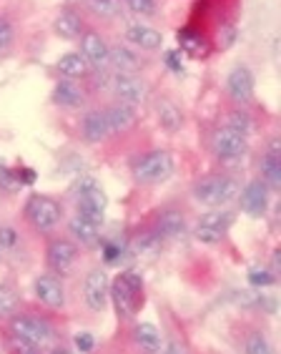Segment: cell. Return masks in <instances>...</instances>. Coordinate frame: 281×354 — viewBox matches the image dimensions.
<instances>
[{
	"label": "cell",
	"mask_w": 281,
	"mask_h": 354,
	"mask_svg": "<svg viewBox=\"0 0 281 354\" xmlns=\"http://www.w3.org/2000/svg\"><path fill=\"white\" fill-rule=\"evenodd\" d=\"M130 171H133V178L138 184H161L166 178L173 174V156L168 151H148L144 156H138L133 164H130Z\"/></svg>",
	"instance_id": "6da1fadb"
},
{
	"label": "cell",
	"mask_w": 281,
	"mask_h": 354,
	"mask_svg": "<svg viewBox=\"0 0 281 354\" xmlns=\"http://www.w3.org/2000/svg\"><path fill=\"white\" fill-rule=\"evenodd\" d=\"M239 194V184L231 176H206L193 184V198L204 206H224Z\"/></svg>",
	"instance_id": "7a4b0ae2"
},
{
	"label": "cell",
	"mask_w": 281,
	"mask_h": 354,
	"mask_svg": "<svg viewBox=\"0 0 281 354\" xmlns=\"http://www.w3.org/2000/svg\"><path fill=\"white\" fill-rule=\"evenodd\" d=\"M10 332L21 339L30 342L33 347L46 349L53 344L55 332L48 322L41 319V317H33V314H13L10 317Z\"/></svg>",
	"instance_id": "3957f363"
},
{
	"label": "cell",
	"mask_w": 281,
	"mask_h": 354,
	"mask_svg": "<svg viewBox=\"0 0 281 354\" xmlns=\"http://www.w3.org/2000/svg\"><path fill=\"white\" fill-rule=\"evenodd\" d=\"M70 194L76 198L78 214H83V216H88L101 224L103 212H106V194H103V189L96 184V178H90V176L78 178L76 184H73V189H70Z\"/></svg>",
	"instance_id": "277c9868"
},
{
	"label": "cell",
	"mask_w": 281,
	"mask_h": 354,
	"mask_svg": "<svg viewBox=\"0 0 281 354\" xmlns=\"http://www.w3.org/2000/svg\"><path fill=\"white\" fill-rule=\"evenodd\" d=\"M110 297L116 301V309L121 317H133L136 309L141 307V297H144L141 277H136V274H121L113 281V286H110Z\"/></svg>",
	"instance_id": "5b68a950"
},
{
	"label": "cell",
	"mask_w": 281,
	"mask_h": 354,
	"mask_svg": "<svg viewBox=\"0 0 281 354\" xmlns=\"http://www.w3.org/2000/svg\"><path fill=\"white\" fill-rule=\"evenodd\" d=\"M61 206H58V201H53L50 196H30L26 204V218L30 221V226H33L35 232H53L55 226L61 224Z\"/></svg>",
	"instance_id": "8992f818"
},
{
	"label": "cell",
	"mask_w": 281,
	"mask_h": 354,
	"mask_svg": "<svg viewBox=\"0 0 281 354\" xmlns=\"http://www.w3.org/2000/svg\"><path fill=\"white\" fill-rule=\"evenodd\" d=\"M211 149L216 153V158H221V161H236L246 151V133L233 131L229 126H221L211 138Z\"/></svg>",
	"instance_id": "52a82bcc"
},
{
	"label": "cell",
	"mask_w": 281,
	"mask_h": 354,
	"mask_svg": "<svg viewBox=\"0 0 281 354\" xmlns=\"http://www.w3.org/2000/svg\"><path fill=\"white\" fill-rule=\"evenodd\" d=\"M233 221V214L229 212H209L199 218L196 224V239L204 241V244H216L221 239L226 236L229 226Z\"/></svg>",
	"instance_id": "ba28073f"
},
{
	"label": "cell",
	"mask_w": 281,
	"mask_h": 354,
	"mask_svg": "<svg viewBox=\"0 0 281 354\" xmlns=\"http://www.w3.org/2000/svg\"><path fill=\"white\" fill-rule=\"evenodd\" d=\"M108 294H110V284L108 277L103 269H93L88 272L86 281H83V297H86V304L93 312H103L106 304H108Z\"/></svg>",
	"instance_id": "9c48e42d"
},
{
	"label": "cell",
	"mask_w": 281,
	"mask_h": 354,
	"mask_svg": "<svg viewBox=\"0 0 281 354\" xmlns=\"http://www.w3.org/2000/svg\"><path fill=\"white\" fill-rule=\"evenodd\" d=\"M76 257H78V246L73 244V241H68V239H55V241H50L48 246V266L53 269L55 274H68L70 269H73V264H76Z\"/></svg>",
	"instance_id": "30bf717a"
},
{
	"label": "cell",
	"mask_w": 281,
	"mask_h": 354,
	"mask_svg": "<svg viewBox=\"0 0 281 354\" xmlns=\"http://www.w3.org/2000/svg\"><path fill=\"white\" fill-rule=\"evenodd\" d=\"M113 91H116L118 101L128 103V106H141L146 101V83L133 73H118L113 78Z\"/></svg>",
	"instance_id": "8fae6325"
},
{
	"label": "cell",
	"mask_w": 281,
	"mask_h": 354,
	"mask_svg": "<svg viewBox=\"0 0 281 354\" xmlns=\"http://www.w3.org/2000/svg\"><path fill=\"white\" fill-rule=\"evenodd\" d=\"M108 50L110 48L106 46V41H103L98 33H93V30L81 35V55L88 61V66H93V68H98V71L108 68L110 66Z\"/></svg>",
	"instance_id": "7c38bea8"
},
{
	"label": "cell",
	"mask_w": 281,
	"mask_h": 354,
	"mask_svg": "<svg viewBox=\"0 0 281 354\" xmlns=\"http://www.w3.org/2000/svg\"><path fill=\"white\" fill-rule=\"evenodd\" d=\"M226 91L236 103H249L254 98V75L246 66H236L226 78Z\"/></svg>",
	"instance_id": "4fadbf2b"
},
{
	"label": "cell",
	"mask_w": 281,
	"mask_h": 354,
	"mask_svg": "<svg viewBox=\"0 0 281 354\" xmlns=\"http://www.w3.org/2000/svg\"><path fill=\"white\" fill-rule=\"evenodd\" d=\"M35 297L50 309H61L66 304V292H63V284L58 277L53 274H41L38 279H35Z\"/></svg>",
	"instance_id": "5bb4252c"
},
{
	"label": "cell",
	"mask_w": 281,
	"mask_h": 354,
	"mask_svg": "<svg viewBox=\"0 0 281 354\" xmlns=\"http://www.w3.org/2000/svg\"><path fill=\"white\" fill-rule=\"evenodd\" d=\"M241 212L249 216H261L269 209V186L264 181H251L246 189L241 191Z\"/></svg>",
	"instance_id": "9a60e30c"
},
{
	"label": "cell",
	"mask_w": 281,
	"mask_h": 354,
	"mask_svg": "<svg viewBox=\"0 0 281 354\" xmlns=\"http://www.w3.org/2000/svg\"><path fill=\"white\" fill-rule=\"evenodd\" d=\"M153 232L161 239H176L186 232V218L179 209H164L156 216V229Z\"/></svg>",
	"instance_id": "2e32d148"
},
{
	"label": "cell",
	"mask_w": 281,
	"mask_h": 354,
	"mask_svg": "<svg viewBox=\"0 0 281 354\" xmlns=\"http://www.w3.org/2000/svg\"><path fill=\"white\" fill-rule=\"evenodd\" d=\"M106 121H108L110 133H124V131L136 126V106L128 103H116L106 111Z\"/></svg>",
	"instance_id": "e0dca14e"
},
{
	"label": "cell",
	"mask_w": 281,
	"mask_h": 354,
	"mask_svg": "<svg viewBox=\"0 0 281 354\" xmlns=\"http://www.w3.org/2000/svg\"><path fill=\"white\" fill-rule=\"evenodd\" d=\"M68 229L73 234V239L81 241L83 246H96L98 239H101V224L88 216H83V214H78L76 218H70Z\"/></svg>",
	"instance_id": "ac0fdd59"
},
{
	"label": "cell",
	"mask_w": 281,
	"mask_h": 354,
	"mask_svg": "<svg viewBox=\"0 0 281 354\" xmlns=\"http://www.w3.org/2000/svg\"><path fill=\"white\" fill-rule=\"evenodd\" d=\"M126 41L133 43L136 48H141V50H158L161 48V43H164V35L158 33L156 28H148V26H130L128 30H126Z\"/></svg>",
	"instance_id": "d6986e66"
},
{
	"label": "cell",
	"mask_w": 281,
	"mask_h": 354,
	"mask_svg": "<svg viewBox=\"0 0 281 354\" xmlns=\"http://www.w3.org/2000/svg\"><path fill=\"white\" fill-rule=\"evenodd\" d=\"M81 133L88 143L106 141L108 133H110L108 121H106V113H101V111H90V113H86V118H83V123H81Z\"/></svg>",
	"instance_id": "ffe728a7"
},
{
	"label": "cell",
	"mask_w": 281,
	"mask_h": 354,
	"mask_svg": "<svg viewBox=\"0 0 281 354\" xmlns=\"http://www.w3.org/2000/svg\"><path fill=\"white\" fill-rule=\"evenodd\" d=\"M53 101L58 106H63V109H81L86 103V95L73 81H58V86L53 91Z\"/></svg>",
	"instance_id": "44dd1931"
},
{
	"label": "cell",
	"mask_w": 281,
	"mask_h": 354,
	"mask_svg": "<svg viewBox=\"0 0 281 354\" xmlns=\"http://www.w3.org/2000/svg\"><path fill=\"white\" fill-rule=\"evenodd\" d=\"M133 342H136L138 349H144L146 354H158L164 342H161V334L153 324H136L133 327Z\"/></svg>",
	"instance_id": "7402d4cb"
},
{
	"label": "cell",
	"mask_w": 281,
	"mask_h": 354,
	"mask_svg": "<svg viewBox=\"0 0 281 354\" xmlns=\"http://www.w3.org/2000/svg\"><path fill=\"white\" fill-rule=\"evenodd\" d=\"M108 61L110 66L118 71V73H136L141 68V61H138V55L126 46H116L108 50Z\"/></svg>",
	"instance_id": "603a6c76"
},
{
	"label": "cell",
	"mask_w": 281,
	"mask_h": 354,
	"mask_svg": "<svg viewBox=\"0 0 281 354\" xmlns=\"http://www.w3.org/2000/svg\"><path fill=\"white\" fill-rule=\"evenodd\" d=\"M53 28H55V33L61 35V38H66V41H73V38H78V35L83 33V21H81V15L73 13V10H61V13H58V18H55Z\"/></svg>",
	"instance_id": "cb8c5ba5"
},
{
	"label": "cell",
	"mask_w": 281,
	"mask_h": 354,
	"mask_svg": "<svg viewBox=\"0 0 281 354\" xmlns=\"http://www.w3.org/2000/svg\"><path fill=\"white\" fill-rule=\"evenodd\" d=\"M58 71L66 78H86L90 73V66L81 53H66L58 61Z\"/></svg>",
	"instance_id": "d4e9b609"
},
{
	"label": "cell",
	"mask_w": 281,
	"mask_h": 354,
	"mask_svg": "<svg viewBox=\"0 0 281 354\" xmlns=\"http://www.w3.org/2000/svg\"><path fill=\"white\" fill-rule=\"evenodd\" d=\"M158 121H161V126H164L168 133H176V131L184 126V113H181V109L176 103L161 101L158 103Z\"/></svg>",
	"instance_id": "484cf974"
},
{
	"label": "cell",
	"mask_w": 281,
	"mask_h": 354,
	"mask_svg": "<svg viewBox=\"0 0 281 354\" xmlns=\"http://www.w3.org/2000/svg\"><path fill=\"white\" fill-rule=\"evenodd\" d=\"M261 176H264L267 186L279 189L281 186V153H274V151H267V153H264V158H261Z\"/></svg>",
	"instance_id": "4316f807"
},
{
	"label": "cell",
	"mask_w": 281,
	"mask_h": 354,
	"mask_svg": "<svg viewBox=\"0 0 281 354\" xmlns=\"http://www.w3.org/2000/svg\"><path fill=\"white\" fill-rule=\"evenodd\" d=\"M21 304V297L15 292V286L0 284V319H10Z\"/></svg>",
	"instance_id": "83f0119b"
},
{
	"label": "cell",
	"mask_w": 281,
	"mask_h": 354,
	"mask_svg": "<svg viewBox=\"0 0 281 354\" xmlns=\"http://www.w3.org/2000/svg\"><path fill=\"white\" fill-rule=\"evenodd\" d=\"M179 43L188 55H206L209 53V48H206V41L201 38L199 33H193V30H181L179 33Z\"/></svg>",
	"instance_id": "f1b7e54d"
},
{
	"label": "cell",
	"mask_w": 281,
	"mask_h": 354,
	"mask_svg": "<svg viewBox=\"0 0 281 354\" xmlns=\"http://www.w3.org/2000/svg\"><path fill=\"white\" fill-rule=\"evenodd\" d=\"M88 6L101 18H116L121 13V0H88Z\"/></svg>",
	"instance_id": "f546056e"
},
{
	"label": "cell",
	"mask_w": 281,
	"mask_h": 354,
	"mask_svg": "<svg viewBox=\"0 0 281 354\" xmlns=\"http://www.w3.org/2000/svg\"><path fill=\"white\" fill-rule=\"evenodd\" d=\"M6 347H8V352H10V354H41V349L33 347L30 342L21 339V337H15V334H10V337H8Z\"/></svg>",
	"instance_id": "4dcf8cb0"
},
{
	"label": "cell",
	"mask_w": 281,
	"mask_h": 354,
	"mask_svg": "<svg viewBox=\"0 0 281 354\" xmlns=\"http://www.w3.org/2000/svg\"><path fill=\"white\" fill-rule=\"evenodd\" d=\"M124 3L136 15H153L158 10V0H124Z\"/></svg>",
	"instance_id": "1f68e13d"
},
{
	"label": "cell",
	"mask_w": 281,
	"mask_h": 354,
	"mask_svg": "<svg viewBox=\"0 0 281 354\" xmlns=\"http://www.w3.org/2000/svg\"><path fill=\"white\" fill-rule=\"evenodd\" d=\"M246 354H274V349L264 334H251L246 339Z\"/></svg>",
	"instance_id": "d6a6232c"
},
{
	"label": "cell",
	"mask_w": 281,
	"mask_h": 354,
	"mask_svg": "<svg viewBox=\"0 0 281 354\" xmlns=\"http://www.w3.org/2000/svg\"><path fill=\"white\" fill-rule=\"evenodd\" d=\"M251 118L244 113V111H231L226 116V126L229 129H233V131H241V133H249V129H251Z\"/></svg>",
	"instance_id": "836d02e7"
},
{
	"label": "cell",
	"mask_w": 281,
	"mask_h": 354,
	"mask_svg": "<svg viewBox=\"0 0 281 354\" xmlns=\"http://www.w3.org/2000/svg\"><path fill=\"white\" fill-rule=\"evenodd\" d=\"M15 244H18V234H15V229H10V226H0V252H3V249H13Z\"/></svg>",
	"instance_id": "e575fe53"
},
{
	"label": "cell",
	"mask_w": 281,
	"mask_h": 354,
	"mask_svg": "<svg viewBox=\"0 0 281 354\" xmlns=\"http://www.w3.org/2000/svg\"><path fill=\"white\" fill-rule=\"evenodd\" d=\"M76 347L81 349L83 354L93 352V347H96V339H93V334H88V332L76 334Z\"/></svg>",
	"instance_id": "d590c367"
},
{
	"label": "cell",
	"mask_w": 281,
	"mask_h": 354,
	"mask_svg": "<svg viewBox=\"0 0 281 354\" xmlns=\"http://www.w3.org/2000/svg\"><path fill=\"white\" fill-rule=\"evenodd\" d=\"M13 41V28L8 21H0V50H6Z\"/></svg>",
	"instance_id": "8d00e7d4"
},
{
	"label": "cell",
	"mask_w": 281,
	"mask_h": 354,
	"mask_svg": "<svg viewBox=\"0 0 281 354\" xmlns=\"http://www.w3.org/2000/svg\"><path fill=\"white\" fill-rule=\"evenodd\" d=\"M249 281L254 286H269V284H274V277L269 272H251L249 274Z\"/></svg>",
	"instance_id": "74e56055"
},
{
	"label": "cell",
	"mask_w": 281,
	"mask_h": 354,
	"mask_svg": "<svg viewBox=\"0 0 281 354\" xmlns=\"http://www.w3.org/2000/svg\"><path fill=\"white\" fill-rule=\"evenodd\" d=\"M106 261H108V264H118V261H121V246L118 244L106 246Z\"/></svg>",
	"instance_id": "f35d334b"
},
{
	"label": "cell",
	"mask_w": 281,
	"mask_h": 354,
	"mask_svg": "<svg viewBox=\"0 0 281 354\" xmlns=\"http://www.w3.org/2000/svg\"><path fill=\"white\" fill-rule=\"evenodd\" d=\"M161 354H186V349L181 344H176V342H168L166 347H161Z\"/></svg>",
	"instance_id": "ab89813d"
},
{
	"label": "cell",
	"mask_w": 281,
	"mask_h": 354,
	"mask_svg": "<svg viewBox=\"0 0 281 354\" xmlns=\"http://www.w3.org/2000/svg\"><path fill=\"white\" fill-rule=\"evenodd\" d=\"M166 63H168V68H173V71H176V73H179V71H181L179 55H176V53H168V55H166Z\"/></svg>",
	"instance_id": "60d3db41"
},
{
	"label": "cell",
	"mask_w": 281,
	"mask_h": 354,
	"mask_svg": "<svg viewBox=\"0 0 281 354\" xmlns=\"http://www.w3.org/2000/svg\"><path fill=\"white\" fill-rule=\"evenodd\" d=\"M53 354H70V352H68V349H55Z\"/></svg>",
	"instance_id": "b9f144b4"
}]
</instances>
